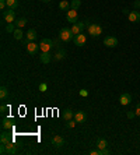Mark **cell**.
Returning <instances> with one entry per match:
<instances>
[{
    "label": "cell",
    "instance_id": "cell-18",
    "mask_svg": "<svg viewBox=\"0 0 140 155\" xmlns=\"http://www.w3.org/2000/svg\"><path fill=\"white\" fill-rule=\"evenodd\" d=\"M97 148L98 150H105V148H108V141L105 138H98L97 140Z\"/></svg>",
    "mask_w": 140,
    "mask_h": 155
},
{
    "label": "cell",
    "instance_id": "cell-13",
    "mask_svg": "<svg viewBox=\"0 0 140 155\" xmlns=\"http://www.w3.org/2000/svg\"><path fill=\"white\" fill-rule=\"evenodd\" d=\"M1 127L4 128V130H10V128H13V119L4 118L3 119V122H1Z\"/></svg>",
    "mask_w": 140,
    "mask_h": 155
},
{
    "label": "cell",
    "instance_id": "cell-22",
    "mask_svg": "<svg viewBox=\"0 0 140 155\" xmlns=\"http://www.w3.org/2000/svg\"><path fill=\"white\" fill-rule=\"evenodd\" d=\"M63 118H65V120H70V119L74 118V112L71 109H66L65 113H63Z\"/></svg>",
    "mask_w": 140,
    "mask_h": 155
},
{
    "label": "cell",
    "instance_id": "cell-12",
    "mask_svg": "<svg viewBox=\"0 0 140 155\" xmlns=\"http://www.w3.org/2000/svg\"><path fill=\"white\" fill-rule=\"evenodd\" d=\"M38 49H39V45L35 42H28L27 43V50H28V53H31V55H35L38 52Z\"/></svg>",
    "mask_w": 140,
    "mask_h": 155
},
{
    "label": "cell",
    "instance_id": "cell-15",
    "mask_svg": "<svg viewBox=\"0 0 140 155\" xmlns=\"http://www.w3.org/2000/svg\"><path fill=\"white\" fill-rule=\"evenodd\" d=\"M39 60H41L42 63L48 64L49 62L52 60V56H51V53H49V52H42V53H41V57H39Z\"/></svg>",
    "mask_w": 140,
    "mask_h": 155
},
{
    "label": "cell",
    "instance_id": "cell-21",
    "mask_svg": "<svg viewBox=\"0 0 140 155\" xmlns=\"http://www.w3.org/2000/svg\"><path fill=\"white\" fill-rule=\"evenodd\" d=\"M6 3H7V7L11 9V10H16L18 7V0H7Z\"/></svg>",
    "mask_w": 140,
    "mask_h": 155
},
{
    "label": "cell",
    "instance_id": "cell-27",
    "mask_svg": "<svg viewBox=\"0 0 140 155\" xmlns=\"http://www.w3.org/2000/svg\"><path fill=\"white\" fill-rule=\"evenodd\" d=\"M80 6H81L80 0H71V3H70V9H74V10H77Z\"/></svg>",
    "mask_w": 140,
    "mask_h": 155
},
{
    "label": "cell",
    "instance_id": "cell-9",
    "mask_svg": "<svg viewBox=\"0 0 140 155\" xmlns=\"http://www.w3.org/2000/svg\"><path fill=\"white\" fill-rule=\"evenodd\" d=\"M52 144H53L56 148H60V147L65 145V138H63L62 136H59V134H56V136H53V138H52Z\"/></svg>",
    "mask_w": 140,
    "mask_h": 155
},
{
    "label": "cell",
    "instance_id": "cell-14",
    "mask_svg": "<svg viewBox=\"0 0 140 155\" xmlns=\"http://www.w3.org/2000/svg\"><path fill=\"white\" fill-rule=\"evenodd\" d=\"M11 141V136L7 131H3V133L0 134V143L1 144H9Z\"/></svg>",
    "mask_w": 140,
    "mask_h": 155
},
{
    "label": "cell",
    "instance_id": "cell-34",
    "mask_svg": "<svg viewBox=\"0 0 140 155\" xmlns=\"http://www.w3.org/2000/svg\"><path fill=\"white\" fill-rule=\"evenodd\" d=\"M101 34H102V27H101V25H97V35L100 37Z\"/></svg>",
    "mask_w": 140,
    "mask_h": 155
},
{
    "label": "cell",
    "instance_id": "cell-7",
    "mask_svg": "<svg viewBox=\"0 0 140 155\" xmlns=\"http://www.w3.org/2000/svg\"><path fill=\"white\" fill-rule=\"evenodd\" d=\"M73 42H74V45H77V46H84L87 42V37L81 32V34H79V35H76L74 39H73Z\"/></svg>",
    "mask_w": 140,
    "mask_h": 155
},
{
    "label": "cell",
    "instance_id": "cell-29",
    "mask_svg": "<svg viewBox=\"0 0 140 155\" xmlns=\"http://www.w3.org/2000/svg\"><path fill=\"white\" fill-rule=\"evenodd\" d=\"M76 123H77V122H76L74 118L70 119V120H67V127H69V128H73V127L76 126Z\"/></svg>",
    "mask_w": 140,
    "mask_h": 155
},
{
    "label": "cell",
    "instance_id": "cell-28",
    "mask_svg": "<svg viewBox=\"0 0 140 155\" xmlns=\"http://www.w3.org/2000/svg\"><path fill=\"white\" fill-rule=\"evenodd\" d=\"M38 88H39V91H41V92L48 91V84H46V83H41V84H39V87H38Z\"/></svg>",
    "mask_w": 140,
    "mask_h": 155
},
{
    "label": "cell",
    "instance_id": "cell-8",
    "mask_svg": "<svg viewBox=\"0 0 140 155\" xmlns=\"http://www.w3.org/2000/svg\"><path fill=\"white\" fill-rule=\"evenodd\" d=\"M104 45L107 48H115L118 45V38L116 37H107L104 39Z\"/></svg>",
    "mask_w": 140,
    "mask_h": 155
},
{
    "label": "cell",
    "instance_id": "cell-37",
    "mask_svg": "<svg viewBox=\"0 0 140 155\" xmlns=\"http://www.w3.org/2000/svg\"><path fill=\"white\" fill-rule=\"evenodd\" d=\"M41 1H45V3H48V1H51V0H41Z\"/></svg>",
    "mask_w": 140,
    "mask_h": 155
},
{
    "label": "cell",
    "instance_id": "cell-35",
    "mask_svg": "<svg viewBox=\"0 0 140 155\" xmlns=\"http://www.w3.org/2000/svg\"><path fill=\"white\" fill-rule=\"evenodd\" d=\"M135 116H136L135 112H128V118H129V119H133Z\"/></svg>",
    "mask_w": 140,
    "mask_h": 155
},
{
    "label": "cell",
    "instance_id": "cell-23",
    "mask_svg": "<svg viewBox=\"0 0 140 155\" xmlns=\"http://www.w3.org/2000/svg\"><path fill=\"white\" fill-rule=\"evenodd\" d=\"M14 34V38H16L17 41H21L22 37H24V32L21 31V28H16V31L13 32Z\"/></svg>",
    "mask_w": 140,
    "mask_h": 155
},
{
    "label": "cell",
    "instance_id": "cell-31",
    "mask_svg": "<svg viewBox=\"0 0 140 155\" xmlns=\"http://www.w3.org/2000/svg\"><path fill=\"white\" fill-rule=\"evenodd\" d=\"M135 113H136V116H140V102L136 105V109H135Z\"/></svg>",
    "mask_w": 140,
    "mask_h": 155
},
{
    "label": "cell",
    "instance_id": "cell-6",
    "mask_svg": "<svg viewBox=\"0 0 140 155\" xmlns=\"http://www.w3.org/2000/svg\"><path fill=\"white\" fill-rule=\"evenodd\" d=\"M3 18H4L6 22H13L16 20V11L9 9L7 11H3Z\"/></svg>",
    "mask_w": 140,
    "mask_h": 155
},
{
    "label": "cell",
    "instance_id": "cell-32",
    "mask_svg": "<svg viewBox=\"0 0 140 155\" xmlns=\"http://www.w3.org/2000/svg\"><path fill=\"white\" fill-rule=\"evenodd\" d=\"M7 109H9V108L6 106V105H1V106H0V113H1V115H4Z\"/></svg>",
    "mask_w": 140,
    "mask_h": 155
},
{
    "label": "cell",
    "instance_id": "cell-3",
    "mask_svg": "<svg viewBox=\"0 0 140 155\" xmlns=\"http://www.w3.org/2000/svg\"><path fill=\"white\" fill-rule=\"evenodd\" d=\"M71 29V32L74 34V35H79V34H81V32L86 29V22L84 21H77L76 24H73V27L70 28Z\"/></svg>",
    "mask_w": 140,
    "mask_h": 155
},
{
    "label": "cell",
    "instance_id": "cell-5",
    "mask_svg": "<svg viewBox=\"0 0 140 155\" xmlns=\"http://www.w3.org/2000/svg\"><path fill=\"white\" fill-rule=\"evenodd\" d=\"M4 145V154H9V155H16L17 154V145L10 141L9 144H3Z\"/></svg>",
    "mask_w": 140,
    "mask_h": 155
},
{
    "label": "cell",
    "instance_id": "cell-24",
    "mask_svg": "<svg viewBox=\"0 0 140 155\" xmlns=\"http://www.w3.org/2000/svg\"><path fill=\"white\" fill-rule=\"evenodd\" d=\"M9 96V90H7V87H1L0 88V99H6Z\"/></svg>",
    "mask_w": 140,
    "mask_h": 155
},
{
    "label": "cell",
    "instance_id": "cell-17",
    "mask_svg": "<svg viewBox=\"0 0 140 155\" xmlns=\"http://www.w3.org/2000/svg\"><path fill=\"white\" fill-rule=\"evenodd\" d=\"M74 119L77 123H81V122H84L86 120V113L83 112V111H79V112L74 113Z\"/></svg>",
    "mask_w": 140,
    "mask_h": 155
},
{
    "label": "cell",
    "instance_id": "cell-20",
    "mask_svg": "<svg viewBox=\"0 0 140 155\" xmlns=\"http://www.w3.org/2000/svg\"><path fill=\"white\" fill-rule=\"evenodd\" d=\"M65 57H66V52L63 50V49L58 50V52H56V55L53 56V59H55V60H62V59H65Z\"/></svg>",
    "mask_w": 140,
    "mask_h": 155
},
{
    "label": "cell",
    "instance_id": "cell-26",
    "mask_svg": "<svg viewBox=\"0 0 140 155\" xmlns=\"http://www.w3.org/2000/svg\"><path fill=\"white\" fill-rule=\"evenodd\" d=\"M25 25H27V18H24V17H22V18H18L16 21L17 28H22V27H25Z\"/></svg>",
    "mask_w": 140,
    "mask_h": 155
},
{
    "label": "cell",
    "instance_id": "cell-25",
    "mask_svg": "<svg viewBox=\"0 0 140 155\" xmlns=\"http://www.w3.org/2000/svg\"><path fill=\"white\" fill-rule=\"evenodd\" d=\"M59 9H60V10H63V11L70 10V3H69V1H66V0L60 1V3H59Z\"/></svg>",
    "mask_w": 140,
    "mask_h": 155
},
{
    "label": "cell",
    "instance_id": "cell-36",
    "mask_svg": "<svg viewBox=\"0 0 140 155\" xmlns=\"http://www.w3.org/2000/svg\"><path fill=\"white\" fill-rule=\"evenodd\" d=\"M135 7H137V9H140V0H139V1H136V3H135Z\"/></svg>",
    "mask_w": 140,
    "mask_h": 155
},
{
    "label": "cell",
    "instance_id": "cell-2",
    "mask_svg": "<svg viewBox=\"0 0 140 155\" xmlns=\"http://www.w3.org/2000/svg\"><path fill=\"white\" fill-rule=\"evenodd\" d=\"M53 48V42L48 39V38H45L42 39L41 42H39V49L42 50V52H51V49Z\"/></svg>",
    "mask_w": 140,
    "mask_h": 155
},
{
    "label": "cell",
    "instance_id": "cell-10",
    "mask_svg": "<svg viewBox=\"0 0 140 155\" xmlns=\"http://www.w3.org/2000/svg\"><path fill=\"white\" fill-rule=\"evenodd\" d=\"M119 102H121V105L122 106H126V105H129L130 102H132V95L130 94H122L121 95V98H119Z\"/></svg>",
    "mask_w": 140,
    "mask_h": 155
},
{
    "label": "cell",
    "instance_id": "cell-16",
    "mask_svg": "<svg viewBox=\"0 0 140 155\" xmlns=\"http://www.w3.org/2000/svg\"><path fill=\"white\" fill-rule=\"evenodd\" d=\"M37 31L35 29H28L27 31V41L28 42H34L35 39H37Z\"/></svg>",
    "mask_w": 140,
    "mask_h": 155
},
{
    "label": "cell",
    "instance_id": "cell-1",
    "mask_svg": "<svg viewBox=\"0 0 140 155\" xmlns=\"http://www.w3.org/2000/svg\"><path fill=\"white\" fill-rule=\"evenodd\" d=\"M74 34L71 32V29L70 28H62L59 32V39L60 41H63V42H69V41H71V39H74Z\"/></svg>",
    "mask_w": 140,
    "mask_h": 155
},
{
    "label": "cell",
    "instance_id": "cell-4",
    "mask_svg": "<svg viewBox=\"0 0 140 155\" xmlns=\"http://www.w3.org/2000/svg\"><path fill=\"white\" fill-rule=\"evenodd\" d=\"M66 20L71 24H76L77 22V10L74 9H70V10L66 11Z\"/></svg>",
    "mask_w": 140,
    "mask_h": 155
},
{
    "label": "cell",
    "instance_id": "cell-33",
    "mask_svg": "<svg viewBox=\"0 0 140 155\" xmlns=\"http://www.w3.org/2000/svg\"><path fill=\"white\" fill-rule=\"evenodd\" d=\"M80 95L81 96H88V91H87V90H80Z\"/></svg>",
    "mask_w": 140,
    "mask_h": 155
},
{
    "label": "cell",
    "instance_id": "cell-30",
    "mask_svg": "<svg viewBox=\"0 0 140 155\" xmlns=\"http://www.w3.org/2000/svg\"><path fill=\"white\" fill-rule=\"evenodd\" d=\"M6 31H7V32H14V31H16V29H14V25H13V22H9V24H7Z\"/></svg>",
    "mask_w": 140,
    "mask_h": 155
},
{
    "label": "cell",
    "instance_id": "cell-19",
    "mask_svg": "<svg viewBox=\"0 0 140 155\" xmlns=\"http://www.w3.org/2000/svg\"><path fill=\"white\" fill-rule=\"evenodd\" d=\"M97 25L98 24H90V25H88V34H90L91 37H98L97 35Z\"/></svg>",
    "mask_w": 140,
    "mask_h": 155
},
{
    "label": "cell",
    "instance_id": "cell-11",
    "mask_svg": "<svg viewBox=\"0 0 140 155\" xmlns=\"http://www.w3.org/2000/svg\"><path fill=\"white\" fill-rule=\"evenodd\" d=\"M128 18L130 22H140V13L139 11H129Z\"/></svg>",
    "mask_w": 140,
    "mask_h": 155
}]
</instances>
